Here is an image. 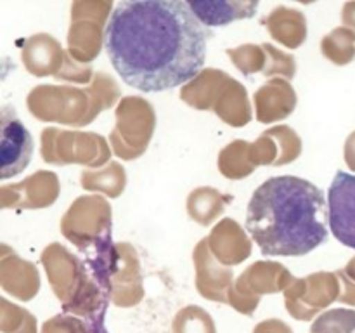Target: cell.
Returning <instances> with one entry per match:
<instances>
[{"instance_id": "5b68a950", "label": "cell", "mask_w": 355, "mask_h": 333, "mask_svg": "<svg viewBox=\"0 0 355 333\" xmlns=\"http://www.w3.org/2000/svg\"><path fill=\"white\" fill-rule=\"evenodd\" d=\"M187 6L205 28L222 26V24L232 23V21L248 19V17L255 16L257 9H259V2H241V0L238 2L236 0L234 2H227V0L194 2V0H189Z\"/></svg>"}, {"instance_id": "7a4b0ae2", "label": "cell", "mask_w": 355, "mask_h": 333, "mask_svg": "<svg viewBox=\"0 0 355 333\" xmlns=\"http://www.w3.org/2000/svg\"><path fill=\"white\" fill-rule=\"evenodd\" d=\"M245 228L267 257L311 253L328 239L324 193L302 177H270L253 193Z\"/></svg>"}, {"instance_id": "6da1fadb", "label": "cell", "mask_w": 355, "mask_h": 333, "mask_svg": "<svg viewBox=\"0 0 355 333\" xmlns=\"http://www.w3.org/2000/svg\"><path fill=\"white\" fill-rule=\"evenodd\" d=\"M207 44V28L180 0H125L114 6L104 28L111 65L141 92H163L196 78Z\"/></svg>"}, {"instance_id": "3957f363", "label": "cell", "mask_w": 355, "mask_h": 333, "mask_svg": "<svg viewBox=\"0 0 355 333\" xmlns=\"http://www.w3.org/2000/svg\"><path fill=\"white\" fill-rule=\"evenodd\" d=\"M33 137L12 106L0 111V177L19 176L33 158Z\"/></svg>"}, {"instance_id": "277c9868", "label": "cell", "mask_w": 355, "mask_h": 333, "mask_svg": "<svg viewBox=\"0 0 355 333\" xmlns=\"http://www.w3.org/2000/svg\"><path fill=\"white\" fill-rule=\"evenodd\" d=\"M328 224L342 245L355 250V176L336 172L328 191Z\"/></svg>"}]
</instances>
